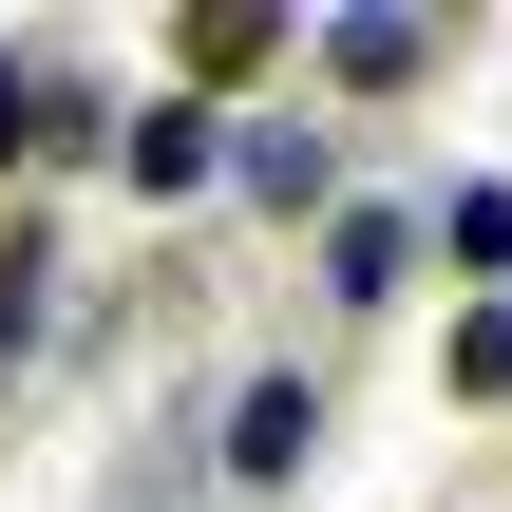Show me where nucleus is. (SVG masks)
I'll list each match as a JSON object with an SVG mask.
<instances>
[{"instance_id":"f257e3e1","label":"nucleus","mask_w":512,"mask_h":512,"mask_svg":"<svg viewBox=\"0 0 512 512\" xmlns=\"http://www.w3.org/2000/svg\"><path fill=\"white\" fill-rule=\"evenodd\" d=\"M266 57H285V19H266V0H190V19H171V76H190V114H209L228 76H266Z\"/></svg>"},{"instance_id":"f03ea898","label":"nucleus","mask_w":512,"mask_h":512,"mask_svg":"<svg viewBox=\"0 0 512 512\" xmlns=\"http://www.w3.org/2000/svg\"><path fill=\"white\" fill-rule=\"evenodd\" d=\"M323 76H342V95H418V76H437V38H418L399 0H361V19H323Z\"/></svg>"},{"instance_id":"7ed1b4c3","label":"nucleus","mask_w":512,"mask_h":512,"mask_svg":"<svg viewBox=\"0 0 512 512\" xmlns=\"http://www.w3.org/2000/svg\"><path fill=\"white\" fill-rule=\"evenodd\" d=\"M209 152H228V133H209L190 95H152V114H114V171H133V190H190Z\"/></svg>"},{"instance_id":"20e7f679","label":"nucleus","mask_w":512,"mask_h":512,"mask_svg":"<svg viewBox=\"0 0 512 512\" xmlns=\"http://www.w3.org/2000/svg\"><path fill=\"white\" fill-rule=\"evenodd\" d=\"M304 437H323L304 380H247V399H228V475H304Z\"/></svg>"},{"instance_id":"39448f33","label":"nucleus","mask_w":512,"mask_h":512,"mask_svg":"<svg viewBox=\"0 0 512 512\" xmlns=\"http://www.w3.org/2000/svg\"><path fill=\"white\" fill-rule=\"evenodd\" d=\"M228 171H247L266 209H323V133H304V114H247V133H228Z\"/></svg>"},{"instance_id":"423d86ee","label":"nucleus","mask_w":512,"mask_h":512,"mask_svg":"<svg viewBox=\"0 0 512 512\" xmlns=\"http://www.w3.org/2000/svg\"><path fill=\"white\" fill-rule=\"evenodd\" d=\"M399 266H418V228H399V209H342V228H323V285H342V304H380Z\"/></svg>"},{"instance_id":"0eeeda50","label":"nucleus","mask_w":512,"mask_h":512,"mask_svg":"<svg viewBox=\"0 0 512 512\" xmlns=\"http://www.w3.org/2000/svg\"><path fill=\"white\" fill-rule=\"evenodd\" d=\"M38 304H57V228H0V380H19V342H38Z\"/></svg>"},{"instance_id":"6e6552de","label":"nucleus","mask_w":512,"mask_h":512,"mask_svg":"<svg viewBox=\"0 0 512 512\" xmlns=\"http://www.w3.org/2000/svg\"><path fill=\"white\" fill-rule=\"evenodd\" d=\"M19 152H57V76H38V57H0V171H19Z\"/></svg>"},{"instance_id":"1a4fd4ad","label":"nucleus","mask_w":512,"mask_h":512,"mask_svg":"<svg viewBox=\"0 0 512 512\" xmlns=\"http://www.w3.org/2000/svg\"><path fill=\"white\" fill-rule=\"evenodd\" d=\"M456 399H494V418H512V304H475V323H456Z\"/></svg>"},{"instance_id":"9d476101","label":"nucleus","mask_w":512,"mask_h":512,"mask_svg":"<svg viewBox=\"0 0 512 512\" xmlns=\"http://www.w3.org/2000/svg\"><path fill=\"white\" fill-rule=\"evenodd\" d=\"M437 247H456V266H512V190H456V209H437Z\"/></svg>"}]
</instances>
